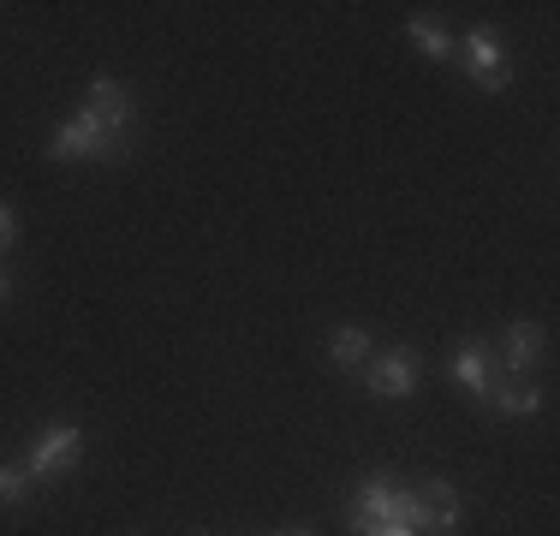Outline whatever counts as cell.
Instances as JSON below:
<instances>
[{
	"label": "cell",
	"instance_id": "cell-11",
	"mask_svg": "<svg viewBox=\"0 0 560 536\" xmlns=\"http://www.w3.org/2000/svg\"><path fill=\"white\" fill-rule=\"evenodd\" d=\"M406 36L418 43V54H430V60H453V36L442 31V24H430V19H418V12H411Z\"/></svg>",
	"mask_w": 560,
	"mask_h": 536
},
{
	"label": "cell",
	"instance_id": "cell-8",
	"mask_svg": "<svg viewBox=\"0 0 560 536\" xmlns=\"http://www.w3.org/2000/svg\"><path fill=\"white\" fill-rule=\"evenodd\" d=\"M477 406H489L495 418H537L542 411V387H530V382H495Z\"/></svg>",
	"mask_w": 560,
	"mask_h": 536
},
{
	"label": "cell",
	"instance_id": "cell-5",
	"mask_svg": "<svg viewBox=\"0 0 560 536\" xmlns=\"http://www.w3.org/2000/svg\"><path fill=\"white\" fill-rule=\"evenodd\" d=\"M84 107L108 131H119V138H138V102H131V90L119 84V78H96V84L84 90Z\"/></svg>",
	"mask_w": 560,
	"mask_h": 536
},
{
	"label": "cell",
	"instance_id": "cell-9",
	"mask_svg": "<svg viewBox=\"0 0 560 536\" xmlns=\"http://www.w3.org/2000/svg\"><path fill=\"white\" fill-rule=\"evenodd\" d=\"M370 358H376V340H370V328L346 322V328L328 334V364H340V370H364Z\"/></svg>",
	"mask_w": 560,
	"mask_h": 536
},
{
	"label": "cell",
	"instance_id": "cell-15",
	"mask_svg": "<svg viewBox=\"0 0 560 536\" xmlns=\"http://www.w3.org/2000/svg\"><path fill=\"white\" fill-rule=\"evenodd\" d=\"M280 536H316V531H280Z\"/></svg>",
	"mask_w": 560,
	"mask_h": 536
},
{
	"label": "cell",
	"instance_id": "cell-14",
	"mask_svg": "<svg viewBox=\"0 0 560 536\" xmlns=\"http://www.w3.org/2000/svg\"><path fill=\"white\" fill-rule=\"evenodd\" d=\"M7 299H12V275L0 268V304H7Z\"/></svg>",
	"mask_w": 560,
	"mask_h": 536
},
{
	"label": "cell",
	"instance_id": "cell-13",
	"mask_svg": "<svg viewBox=\"0 0 560 536\" xmlns=\"http://www.w3.org/2000/svg\"><path fill=\"white\" fill-rule=\"evenodd\" d=\"M12 233H19V221H12V203H0V250L12 245Z\"/></svg>",
	"mask_w": 560,
	"mask_h": 536
},
{
	"label": "cell",
	"instance_id": "cell-4",
	"mask_svg": "<svg viewBox=\"0 0 560 536\" xmlns=\"http://www.w3.org/2000/svg\"><path fill=\"white\" fill-rule=\"evenodd\" d=\"M418 375H423V364H418L411 346H388V352H376L364 364V382L376 399H411L418 394Z\"/></svg>",
	"mask_w": 560,
	"mask_h": 536
},
{
	"label": "cell",
	"instance_id": "cell-6",
	"mask_svg": "<svg viewBox=\"0 0 560 536\" xmlns=\"http://www.w3.org/2000/svg\"><path fill=\"white\" fill-rule=\"evenodd\" d=\"M542 352H549V328H542V322H506V328H501V352H495V370L525 375L530 364H542Z\"/></svg>",
	"mask_w": 560,
	"mask_h": 536
},
{
	"label": "cell",
	"instance_id": "cell-7",
	"mask_svg": "<svg viewBox=\"0 0 560 536\" xmlns=\"http://www.w3.org/2000/svg\"><path fill=\"white\" fill-rule=\"evenodd\" d=\"M447 370H453V382H459L471 399H483L489 387H495V352H489L483 340H459L453 358H447Z\"/></svg>",
	"mask_w": 560,
	"mask_h": 536
},
{
	"label": "cell",
	"instance_id": "cell-3",
	"mask_svg": "<svg viewBox=\"0 0 560 536\" xmlns=\"http://www.w3.org/2000/svg\"><path fill=\"white\" fill-rule=\"evenodd\" d=\"M453 54H459L465 78H471L477 90H506L513 84V66H506V48L495 31H471L465 43H453Z\"/></svg>",
	"mask_w": 560,
	"mask_h": 536
},
{
	"label": "cell",
	"instance_id": "cell-2",
	"mask_svg": "<svg viewBox=\"0 0 560 536\" xmlns=\"http://www.w3.org/2000/svg\"><path fill=\"white\" fill-rule=\"evenodd\" d=\"M78 459H84V429H78V423H48V429H36V435H31L24 471H31L36 489H43V482L78 471Z\"/></svg>",
	"mask_w": 560,
	"mask_h": 536
},
{
	"label": "cell",
	"instance_id": "cell-1",
	"mask_svg": "<svg viewBox=\"0 0 560 536\" xmlns=\"http://www.w3.org/2000/svg\"><path fill=\"white\" fill-rule=\"evenodd\" d=\"M131 143L138 138H119V131H108L90 107H78L55 138H48V155L55 161H119V155H131Z\"/></svg>",
	"mask_w": 560,
	"mask_h": 536
},
{
	"label": "cell",
	"instance_id": "cell-10",
	"mask_svg": "<svg viewBox=\"0 0 560 536\" xmlns=\"http://www.w3.org/2000/svg\"><path fill=\"white\" fill-rule=\"evenodd\" d=\"M418 494H423V506H430V518H435V536H453V531H459V489H453L447 477L418 482Z\"/></svg>",
	"mask_w": 560,
	"mask_h": 536
},
{
	"label": "cell",
	"instance_id": "cell-12",
	"mask_svg": "<svg viewBox=\"0 0 560 536\" xmlns=\"http://www.w3.org/2000/svg\"><path fill=\"white\" fill-rule=\"evenodd\" d=\"M36 494V477L24 465H0V506H24Z\"/></svg>",
	"mask_w": 560,
	"mask_h": 536
}]
</instances>
